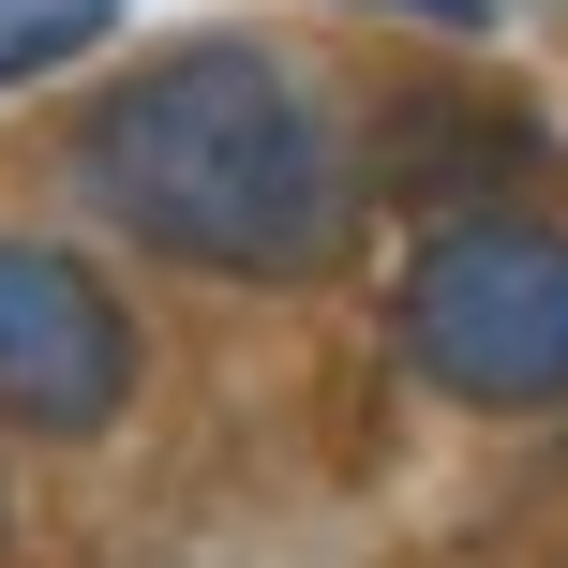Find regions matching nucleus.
I'll use <instances>...</instances> for the list:
<instances>
[{
  "instance_id": "obj_2",
  "label": "nucleus",
  "mask_w": 568,
  "mask_h": 568,
  "mask_svg": "<svg viewBox=\"0 0 568 568\" xmlns=\"http://www.w3.org/2000/svg\"><path fill=\"white\" fill-rule=\"evenodd\" d=\"M389 329H404V374L479 404V419L568 404V225H539V210L434 225L389 284Z\"/></svg>"
},
{
  "instance_id": "obj_5",
  "label": "nucleus",
  "mask_w": 568,
  "mask_h": 568,
  "mask_svg": "<svg viewBox=\"0 0 568 568\" xmlns=\"http://www.w3.org/2000/svg\"><path fill=\"white\" fill-rule=\"evenodd\" d=\"M389 16H434V30H494V0H389Z\"/></svg>"
},
{
  "instance_id": "obj_4",
  "label": "nucleus",
  "mask_w": 568,
  "mask_h": 568,
  "mask_svg": "<svg viewBox=\"0 0 568 568\" xmlns=\"http://www.w3.org/2000/svg\"><path fill=\"white\" fill-rule=\"evenodd\" d=\"M105 16L120 0H0V90L45 75V60H75V45H105Z\"/></svg>"
},
{
  "instance_id": "obj_1",
  "label": "nucleus",
  "mask_w": 568,
  "mask_h": 568,
  "mask_svg": "<svg viewBox=\"0 0 568 568\" xmlns=\"http://www.w3.org/2000/svg\"><path fill=\"white\" fill-rule=\"evenodd\" d=\"M75 180L105 195L120 240L210 270V284H314L359 225V180H344V135L314 105L300 60L240 45V30H195V45L135 60V75L90 105Z\"/></svg>"
},
{
  "instance_id": "obj_3",
  "label": "nucleus",
  "mask_w": 568,
  "mask_h": 568,
  "mask_svg": "<svg viewBox=\"0 0 568 568\" xmlns=\"http://www.w3.org/2000/svg\"><path fill=\"white\" fill-rule=\"evenodd\" d=\"M135 404V300L75 240H0V434L90 449Z\"/></svg>"
}]
</instances>
